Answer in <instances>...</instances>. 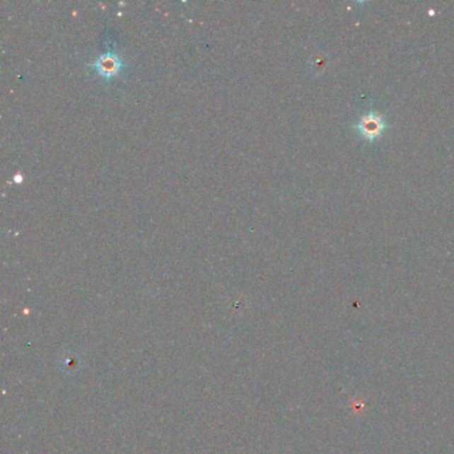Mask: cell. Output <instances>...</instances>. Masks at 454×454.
<instances>
[{
  "label": "cell",
  "mask_w": 454,
  "mask_h": 454,
  "mask_svg": "<svg viewBox=\"0 0 454 454\" xmlns=\"http://www.w3.org/2000/svg\"><path fill=\"white\" fill-rule=\"evenodd\" d=\"M356 128H357L360 136L363 137L368 141H373V140H377L378 137H381V135L385 132V119L377 112H369V114L363 115V117L360 119V122L357 123Z\"/></svg>",
  "instance_id": "obj_1"
},
{
  "label": "cell",
  "mask_w": 454,
  "mask_h": 454,
  "mask_svg": "<svg viewBox=\"0 0 454 454\" xmlns=\"http://www.w3.org/2000/svg\"><path fill=\"white\" fill-rule=\"evenodd\" d=\"M92 67L96 69V72L104 79H111L122 71L124 67V63L117 54L112 51H107L98 57Z\"/></svg>",
  "instance_id": "obj_2"
}]
</instances>
